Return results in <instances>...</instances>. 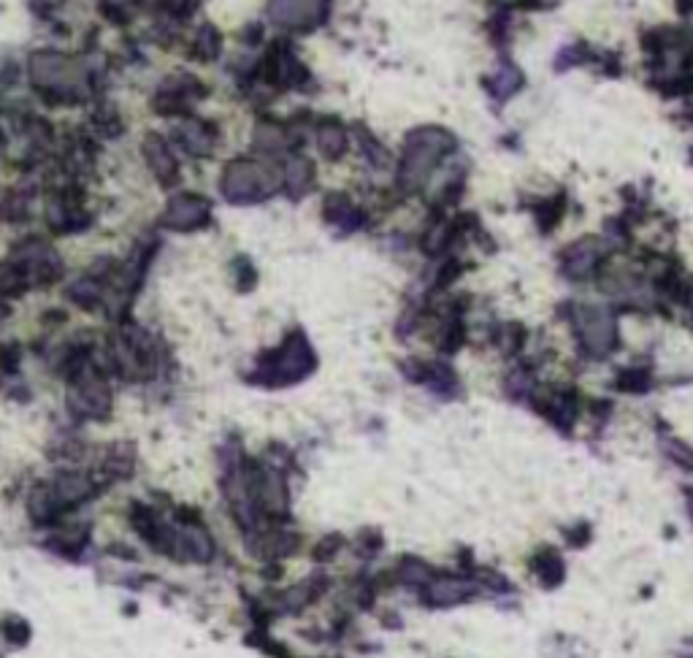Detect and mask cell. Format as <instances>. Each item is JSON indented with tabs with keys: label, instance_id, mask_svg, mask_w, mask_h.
<instances>
[{
	"label": "cell",
	"instance_id": "6da1fadb",
	"mask_svg": "<svg viewBox=\"0 0 693 658\" xmlns=\"http://www.w3.org/2000/svg\"><path fill=\"white\" fill-rule=\"evenodd\" d=\"M572 325L580 339L585 355L591 358H607L618 347V320L607 306L580 304L574 306Z\"/></svg>",
	"mask_w": 693,
	"mask_h": 658
},
{
	"label": "cell",
	"instance_id": "7a4b0ae2",
	"mask_svg": "<svg viewBox=\"0 0 693 658\" xmlns=\"http://www.w3.org/2000/svg\"><path fill=\"white\" fill-rule=\"evenodd\" d=\"M450 147H453V136L450 133L436 128L417 130L415 136L409 139L407 155H404V179H407L409 185L426 182L428 174L450 152Z\"/></svg>",
	"mask_w": 693,
	"mask_h": 658
},
{
	"label": "cell",
	"instance_id": "3957f363",
	"mask_svg": "<svg viewBox=\"0 0 693 658\" xmlns=\"http://www.w3.org/2000/svg\"><path fill=\"white\" fill-rule=\"evenodd\" d=\"M601 263H604V247L596 239H583L566 247L561 269L572 282H583L601 269Z\"/></svg>",
	"mask_w": 693,
	"mask_h": 658
},
{
	"label": "cell",
	"instance_id": "277c9868",
	"mask_svg": "<svg viewBox=\"0 0 693 658\" xmlns=\"http://www.w3.org/2000/svg\"><path fill=\"white\" fill-rule=\"evenodd\" d=\"M477 594V585L463 577H434L426 588V602L431 607H453V604L469 602Z\"/></svg>",
	"mask_w": 693,
	"mask_h": 658
},
{
	"label": "cell",
	"instance_id": "5b68a950",
	"mask_svg": "<svg viewBox=\"0 0 693 658\" xmlns=\"http://www.w3.org/2000/svg\"><path fill=\"white\" fill-rule=\"evenodd\" d=\"M71 407L74 412H79L82 418H103L111 407V396L103 382H98L95 377L79 382V388L74 390L71 396Z\"/></svg>",
	"mask_w": 693,
	"mask_h": 658
},
{
	"label": "cell",
	"instance_id": "8992f818",
	"mask_svg": "<svg viewBox=\"0 0 693 658\" xmlns=\"http://www.w3.org/2000/svg\"><path fill=\"white\" fill-rule=\"evenodd\" d=\"M534 575L542 588H558L566 577V564L564 558H561V553L553 550V547L539 550L534 558Z\"/></svg>",
	"mask_w": 693,
	"mask_h": 658
},
{
	"label": "cell",
	"instance_id": "52a82bcc",
	"mask_svg": "<svg viewBox=\"0 0 693 658\" xmlns=\"http://www.w3.org/2000/svg\"><path fill=\"white\" fill-rule=\"evenodd\" d=\"M176 545L185 553V558L198 561V564H201V561H209V558L214 556V539L209 537V531L198 529V526H185V529L179 531Z\"/></svg>",
	"mask_w": 693,
	"mask_h": 658
},
{
	"label": "cell",
	"instance_id": "ba28073f",
	"mask_svg": "<svg viewBox=\"0 0 693 658\" xmlns=\"http://www.w3.org/2000/svg\"><path fill=\"white\" fill-rule=\"evenodd\" d=\"M398 577H401L407 585H428L431 580H434V575H431V566L423 564V561H417V558H407V561L401 564V569H398Z\"/></svg>",
	"mask_w": 693,
	"mask_h": 658
},
{
	"label": "cell",
	"instance_id": "9c48e42d",
	"mask_svg": "<svg viewBox=\"0 0 693 658\" xmlns=\"http://www.w3.org/2000/svg\"><path fill=\"white\" fill-rule=\"evenodd\" d=\"M664 453L669 455V461H675L677 466H683V469L693 472V450L688 445L677 442V439H669L664 445Z\"/></svg>",
	"mask_w": 693,
	"mask_h": 658
},
{
	"label": "cell",
	"instance_id": "30bf717a",
	"mask_svg": "<svg viewBox=\"0 0 693 658\" xmlns=\"http://www.w3.org/2000/svg\"><path fill=\"white\" fill-rule=\"evenodd\" d=\"M336 547H339V539L328 537L323 542V545L317 547V558H328V556H331V550H336Z\"/></svg>",
	"mask_w": 693,
	"mask_h": 658
},
{
	"label": "cell",
	"instance_id": "8fae6325",
	"mask_svg": "<svg viewBox=\"0 0 693 658\" xmlns=\"http://www.w3.org/2000/svg\"><path fill=\"white\" fill-rule=\"evenodd\" d=\"M688 515H691V523H693V491H688Z\"/></svg>",
	"mask_w": 693,
	"mask_h": 658
}]
</instances>
